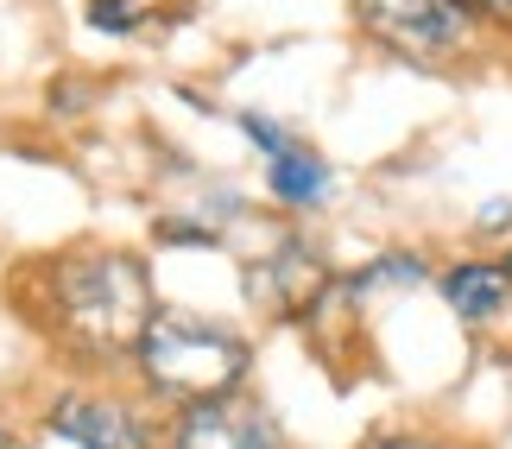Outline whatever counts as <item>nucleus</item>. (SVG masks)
Listing matches in <instances>:
<instances>
[{"instance_id":"1","label":"nucleus","mask_w":512,"mask_h":449,"mask_svg":"<svg viewBox=\"0 0 512 449\" xmlns=\"http://www.w3.org/2000/svg\"><path fill=\"white\" fill-rule=\"evenodd\" d=\"M13 304L51 342V355L76 367V380H127L159 317V285L140 247L70 241L19 266Z\"/></svg>"},{"instance_id":"5","label":"nucleus","mask_w":512,"mask_h":449,"mask_svg":"<svg viewBox=\"0 0 512 449\" xmlns=\"http://www.w3.org/2000/svg\"><path fill=\"white\" fill-rule=\"evenodd\" d=\"M165 449H291L279 412L253 393H222L184 412H165Z\"/></svg>"},{"instance_id":"6","label":"nucleus","mask_w":512,"mask_h":449,"mask_svg":"<svg viewBox=\"0 0 512 449\" xmlns=\"http://www.w3.org/2000/svg\"><path fill=\"white\" fill-rule=\"evenodd\" d=\"M329 291H336V272H329V260L304 241V234H285L279 247H266L260 260L247 266L253 310H266V317H279V323L317 317L329 304Z\"/></svg>"},{"instance_id":"3","label":"nucleus","mask_w":512,"mask_h":449,"mask_svg":"<svg viewBox=\"0 0 512 449\" xmlns=\"http://www.w3.org/2000/svg\"><path fill=\"white\" fill-rule=\"evenodd\" d=\"M38 437L70 449H165V412L133 380H57L38 405Z\"/></svg>"},{"instance_id":"4","label":"nucleus","mask_w":512,"mask_h":449,"mask_svg":"<svg viewBox=\"0 0 512 449\" xmlns=\"http://www.w3.org/2000/svg\"><path fill=\"white\" fill-rule=\"evenodd\" d=\"M354 26L405 64H456L475 45V19L456 0H348Z\"/></svg>"},{"instance_id":"7","label":"nucleus","mask_w":512,"mask_h":449,"mask_svg":"<svg viewBox=\"0 0 512 449\" xmlns=\"http://www.w3.org/2000/svg\"><path fill=\"white\" fill-rule=\"evenodd\" d=\"M443 298L462 323H494L506 298H512V266H494V260H462L443 272Z\"/></svg>"},{"instance_id":"13","label":"nucleus","mask_w":512,"mask_h":449,"mask_svg":"<svg viewBox=\"0 0 512 449\" xmlns=\"http://www.w3.org/2000/svg\"><path fill=\"white\" fill-rule=\"evenodd\" d=\"M456 7L475 19V26H481V19H487V26H512V0H456Z\"/></svg>"},{"instance_id":"8","label":"nucleus","mask_w":512,"mask_h":449,"mask_svg":"<svg viewBox=\"0 0 512 449\" xmlns=\"http://www.w3.org/2000/svg\"><path fill=\"white\" fill-rule=\"evenodd\" d=\"M266 190L285 209H317L329 190H336V178H329V165L310 146H285L279 159H266Z\"/></svg>"},{"instance_id":"2","label":"nucleus","mask_w":512,"mask_h":449,"mask_svg":"<svg viewBox=\"0 0 512 449\" xmlns=\"http://www.w3.org/2000/svg\"><path fill=\"white\" fill-rule=\"evenodd\" d=\"M253 374V336L228 317L209 310H184V304H159L140 355H133L127 380L159 405V412H184V405L222 399V393H247Z\"/></svg>"},{"instance_id":"15","label":"nucleus","mask_w":512,"mask_h":449,"mask_svg":"<svg viewBox=\"0 0 512 449\" xmlns=\"http://www.w3.org/2000/svg\"><path fill=\"white\" fill-rule=\"evenodd\" d=\"M0 449H32V437L19 431V424H7V418H0Z\"/></svg>"},{"instance_id":"9","label":"nucleus","mask_w":512,"mask_h":449,"mask_svg":"<svg viewBox=\"0 0 512 449\" xmlns=\"http://www.w3.org/2000/svg\"><path fill=\"white\" fill-rule=\"evenodd\" d=\"M424 279H430V266L418 260V253H380V260L354 266L348 279H336V298L361 304V298H380V291H411V285H424Z\"/></svg>"},{"instance_id":"10","label":"nucleus","mask_w":512,"mask_h":449,"mask_svg":"<svg viewBox=\"0 0 512 449\" xmlns=\"http://www.w3.org/2000/svg\"><path fill=\"white\" fill-rule=\"evenodd\" d=\"M83 19L95 32H108V38H133L140 32V19H146V0H89Z\"/></svg>"},{"instance_id":"14","label":"nucleus","mask_w":512,"mask_h":449,"mask_svg":"<svg viewBox=\"0 0 512 449\" xmlns=\"http://www.w3.org/2000/svg\"><path fill=\"white\" fill-rule=\"evenodd\" d=\"M475 228H481V234H506V228H512V203H481V209H475Z\"/></svg>"},{"instance_id":"12","label":"nucleus","mask_w":512,"mask_h":449,"mask_svg":"<svg viewBox=\"0 0 512 449\" xmlns=\"http://www.w3.org/2000/svg\"><path fill=\"white\" fill-rule=\"evenodd\" d=\"M354 449H456V443L437 437V431H373V437H361Z\"/></svg>"},{"instance_id":"11","label":"nucleus","mask_w":512,"mask_h":449,"mask_svg":"<svg viewBox=\"0 0 512 449\" xmlns=\"http://www.w3.org/2000/svg\"><path fill=\"white\" fill-rule=\"evenodd\" d=\"M241 133H247V140H253V146L266 152V159H279L285 146H298V140H291V133H285L279 121H272V114H253V108L241 114Z\"/></svg>"}]
</instances>
